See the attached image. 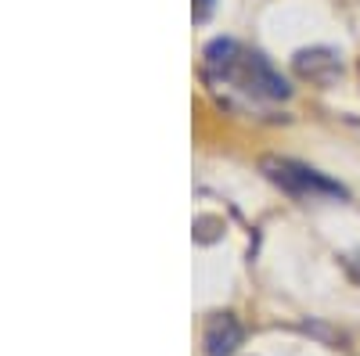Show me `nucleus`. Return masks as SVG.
Masks as SVG:
<instances>
[{
	"label": "nucleus",
	"instance_id": "f257e3e1",
	"mask_svg": "<svg viewBox=\"0 0 360 356\" xmlns=\"http://www.w3.org/2000/svg\"><path fill=\"white\" fill-rule=\"evenodd\" d=\"M205 76L217 86L238 91L252 101H285L288 83L274 72V65L263 54L234 44V40H213L205 47Z\"/></svg>",
	"mask_w": 360,
	"mask_h": 356
},
{
	"label": "nucleus",
	"instance_id": "f03ea898",
	"mask_svg": "<svg viewBox=\"0 0 360 356\" xmlns=\"http://www.w3.org/2000/svg\"><path fill=\"white\" fill-rule=\"evenodd\" d=\"M263 173L274 180L281 191H288L292 198H346V187L328 180L324 173L310 169V166H299L292 159H266Z\"/></svg>",
	"mask_w": 360,
	"mask_h": 356
},
{
	"label": "nucleus",
	"instance_id": "7ed1b4c3",
	"mask_svg": "<svg viewBox=\"0 0 360 356\" xmlns=\"http://www.w3.org/2000/svg\"><path fill=\"white\" fill-rule=\"evenodd\" d=\"M295 69L303 79L314 83H332L339 76V54L328 47H314V51H299L295 54Z\"/></svg>",
	"mask_w": 360,
	"mask_h": 356
},
{
	"label": "nucleus",
	"instance_id": "20e7f679",
	"mask_svg": "<svg viewBox=\"0 0 360 356\" xmlns=\"http://www.w3.org/2000/svg\"><path fill=\"white\" fill-rule=\"evenodd\" d=\"M238 338H242V328H238V320L231 313H217L213 320H209V328H205V349L209 356H227Z\"/></svg>",
	"mask_w": 360,
	"mask_h": 356
},
{
	"label": "nucleus",
	"instance_id": "39448f33",
	"mask_svg": "<svg viewBox=\"0 0 360 356\" xmlns=\"http://www.w3.org/2000/svg\"><path fill=\"white\" fill-rule=\"evenodd\" d=\"M191 15H195V22H205L209 15H213V0H195Z\"/></svg>",
	"mask_w": 360,
	"mask_h": 356
}]
</instances>
